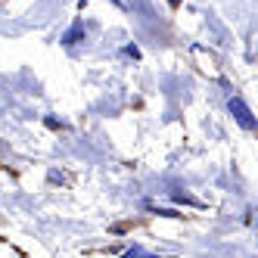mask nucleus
Listing matches in <instances>:
<instances>
[{
	"mask_svg": "<svg viewBox=\"0 0 258 258\" xmlns=\"http://www.w3.org/2000/svg\"><path fill=\"white\" fill-rule=\"evenodd\" d=\"M227 106H230V112H233V118H236L239 124H243L246 131H255V115L249 112V106H246L243 100H236V97H233V100H230Z\"/></svg>",
	"mask_w": 258,
	"mask_h": 258,
	"instance_id": "obj_1",
	"label": "nucleus"
},
{
	"mask_svg": "<svg viewBox=\"0 0 258 258\" xmlns=\"http://www.w3.org/2000/svg\"><path fill=\"white\" fill-rule=\"evenodd\" d=\"M81 34H84V28H81V25H75V28H72V31L66 34V38H62V41H66V44H75V41L81 38Z\"/></svg>",
	"mask_w": 258,
	"mask_h": 258,
	"instance_id": "obj_2",
	"label": "nucleus"
},
{
	"mask_svg": "<svg viewBox=\"0 0 258 258\" xmlns=\"http://www.w3.org/2000/svg\"><path fill=\"white\" fill-rule=\"evenodd\" d=\"M121 258H150V252H143V249H127Z\"/></svg>",
	"mask_w": 258,
	"mask_h": 258,
	"instance_id": "obj_3",
	"label": "nucleus"
},
{
	"mask_svg": "<svg viewBox=\"0 0 258 258\" xmlns=\"http://www.w3.org/2000/svg\"><path fill=\"white\" fill-rule=\"evenodd\" d=\"M168 4H171V7H180V0H168Z\"/></svg>",
	"mask_w": 258,
	"mask_h": 258,
	"instance_id": "obj_4",
	"label": "nucleus"
}]
</instances>
